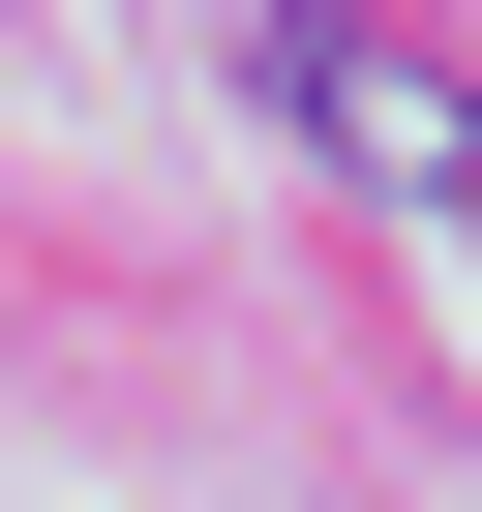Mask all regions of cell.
I'll use <instances>...</instances> for the list:
<instances>
[{
  "label": "cell",
  "instance_id": "cell-1",
  "mask_svg": "<svg viewBox=\"0 0 482 512\" xmlns=\"http://www.w3.org/2000/svg\"><path fill=\"white\" fill-rule=\"evenodd\" d=\"M272 121H302V151H362L392 211H482V91H452L422 31H272Z\"/></svg>",
  "mask_w": 482,
  "mask_h": 512
}]
</instances>
